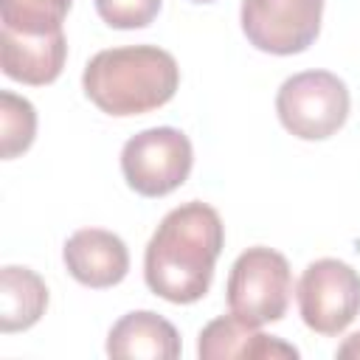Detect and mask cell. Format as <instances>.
Segmentation results:
<instances>
[{
    "label": "cell",
    "mask_w": 360,
    "mask_h": 360,
    "mask_svg": "<svg viewBox=\"0 0 360 360\" xmlns=\"http://www.w3.org/2000/svg\"><path fill=\"white\" fill-rule=\"evenodd\" d=\"M177 329L152 309H135L118 318L107 335L110 357H146V360H174L180 357Z\"/></svg>",
    "instance_id": "cell-11"
},
{
    "label": "cell",
    "mask_w": 360,
    "mask_h": 360,
    "mask_svg": "<svg viewBox=\"0 0 360 360\" xmlns=\"http://www.w3.org/2000/svg\"><path fill=\"white\" fill-rule=\"evenodd\" d=\"M194 3H214V0H194Z\"/></svg>",
    "instance_id": "cell-17"
},
{
    "label": "cell",
    "mask_w": 360,
    "mask_h": 360,
    "mask_svg": "<svg viewBox=\"0 0 360 360\" xmlns=\"http://www.w3.org/2000/svg\"><path fill=\"white\" fill-rule=\"evenodd\" d=\"M62 262L79 284L90 290H107L124 281L129 270V250L124 239L112 231L79 228L68 236L62 248Z\"/></svg>",
    "instance_id": "cell-8"
},
{
    "label": "cell",
    "mask_w": 360,
    "mask_h": 360,
    "mask_svg": "<svg viewBox=\"0 0 360 360\" xmlns=\"http://www.w3.org/2000/svg\"><path fill=\"white\" fill-rule=\"evenodd\" d=\"M37 135V110L28 98L3 90L0 93V149L3 158L11 160L31 149Z\"/></svg>",
    "instance_id": "cell-14"
},
{
    "label": "cell",
    "mask_w": 360,
    "mask_h": 360,
    "mask_svg": "<svg viewBox=\"0 0 360 360\" xmlns=\"http://www.w3.org/2000/svg\"><path fill=\"white\" fill-rule=\"evenodd\" d=\"M338 357H360V332L349 335V338L338 346Z\"/></svg>",
    "instance_id": "cell-16"
},
{
    "label": "cell",
    "mask_w": 360,
    "mask_h": 360,
    "mask_svg": "<svg viewBox=\"0 0 360 360\" xmlns=\"http://www.w3.org/2000/svg\"><path fill=\"white\" fill-rule=\"evenodd\" d=\"M290 295H292V276L287 259L278 250L256 245L236 256L225 287L231 315L253 326L273 323L287 315Z\"/></svg>",
    "instance_id": "cell-4"
},
{
    "label": "cell",
    "mask_w": 360,
    "mask_h": 360,
    "mask_svg": "<svg viewBox=\"0 0 360 360\" xmlns=\"http://www.w3.org/2000/svg\"><path fill=\"white\" fill-rule=\"evenodd\" d=\"M68 59V39L65 31H45V34H20L0 28V65L3 73L14 82L42 87L59 79Z\"/></svg>",
    "instance_id": "cell-9"
},
{
    "label": "cell",
    "mask_w": 360,
    "mask_h": 360,
    "mask_svg": "<svg viewBox=\"0 0 360 360\" xmlns=\"http://www.w3.org/2000/svg\"><path fill=\"white\" fill-rule=\"evenodd\" d=\"M295 295L301 321L312 332L335 338L360 312V276L340 259H318L301 273Z\"/></svg>",
    "instance_id": "cell-6"
},
{
    "label": "cell",
    "mask_w": 360,
    "mask_h": 360,
    "mask_svg": "<svg viewBox=\"0 0 360 360\" xmlns=\"http://www.w3.org/2000/svg\"><path fill=\"white\" fill-rule=\"evenodd\" d=\"M48 309V287L31 267L6 264L0 270V332H25Z\"/></svg>",
    "instance_id": "cell-12"
},
{
    "label": "cell",
    "mask_w": 360,
    "mask_h": 360,
    "mask_svg": "<svg viewBox=\"0 0 360 360\" xmlns=\"http://www.w3.org/2000/svg\"><path fill=\"white\" fill-rule=\"evenodd\" d=\"M194 163L186 132L174 127H152L132 135L121 149V172L127 186L141 197H166L180 188Z\"/></svg>",
    "instance_id": "cell-5"
},
{
    "label": "cell",
    "mask_w": 360,
    "mask_h": 360,
    "mask_svg": "<svg viewBox=\"0 0 360 360\" xmlns=\"http://www.w3.org/2000/svg\"><path fill=\"white\" fill-rule=\"evenodd\" d=\"M197 354L202 360H228V357L273 360V357H298V349L273 335L259 332V326L236 315H222L202 326L197 340Z\"/></svg>",
    "instance_id": "cell-10"
},
{
    "label": "cell",
    "mask_w": 360,
    "mask_h": 360,
    "mask_svg": "<svg viewBox=\"0 0 360 360\" xmlns=\"http://www.w3.org/2000/svg\"><path fill=\"white\" fill-rule=\"evenodd\" d=\"M98 17L118 31H132V28H146L158 11L160 0H96Z\"/></svg>",
    "instance_id": "cell-15"
},
{
    "label": "cell",
    "mask_w": 360,
    "mask_h": 360,
    "mask_svg": "<svg viewBox=\"0 0 360 360\" xmlns=\"http://www.w3.org/2000/svg\"><path fill=\"white\" fill-rule=\"evenodd\" d=\"M323 0H242V34L256 51L292 56L321 34Z\"/></svg>",
    "instance_id": "cell-7"
},
{
    "label": "cell",
    "mask_w": 360,
    "mask_h": 360,
    "mask_svg": "<svg viewBox=\"0 0 360 360\" xmlns=\"http://www.w3.org/2000/svg\"><path fill=\"white\" fill-rule=\"evenodd\" d=\"M225 245V225L208 202L191 200L172 208L155 228L143 253L146 287L172 304L200 301L214 278Z\"/></svg>",
    "instance_id": "cell-1"
},
{
    "label": "cell",
    "mask_w": 360,
    "mask_h": 360,
    "mask_svg": "<svg viewBox=\"0 0 360 360\" xmlns=\"http://www.w3.org/2000/svg\"><path fill=\"white\" fill-rule=\"evenodd\" d=\"M349 87L329 70H304L281 82L276 112L281 127L301 141L332 138L349 118Z\"/></svg>",
    "instance_id": "cell-3"
},
{
    "label": "cell",
    "mask_w": 360,
    "mask_h": 360,
    "mask_svg": "<svg viewBox=\"0 0 360 360\" xmlns=\"http://www.w3.org/2000/svg\"><path fill=\"white\" fill-rule=\"evenodd\" d=\"M84 96L107 115H143L169 104L180 87L174 56L158 45L107 48L90 56L82 73Z\"/></svg>",
    "instance_id": "cell-2"
},
{
    "label": "cell",
    "mask_w": 360,
    "mask_h": 360,
    "mask_svg": "<svg viewBox=\"0 0 360 360\" xmlns=\"http://www.w3.org/2000/svg\"><path fill=\"white\" fill-rule=\"evenodd\" d=\"M73 0H0V28L20 34H45L62 28Z\"/></svg>",
    "instance_id": "cell-13"
}]
</instances>
